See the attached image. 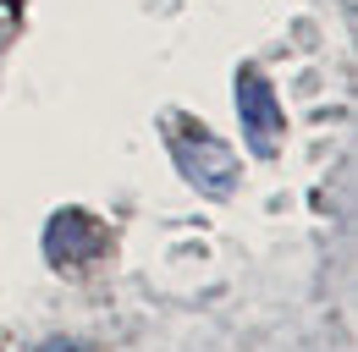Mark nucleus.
Segmentation results:
<instances>
[{
  "mask_svg": "<svg viewBox=\"0 0 358 352\" xmlns=\"http://www.w3.org/2000/svg\"><path fill=\"white\" fill-rule=\"evenodd\" d=\"M237 116L248 127L254 154H275V143H281V105H275V88L259 72H237Z\"/></svg>",
  "mask_w": 358,
  "mask_h": 352,
  "instance_id": "nucleus-1",
  "label": "nucleus"
},
{
  "mask_svg": "<svg viewBox=\"0 0 358 352\" xmlns=\"http://www.w3.org/2000/svg\"><path fill=\"white\" fill-rule=\"evenodd\" d=\"M177 160H182V171H187V182L204 187V193H215V198H226L231 182H237L231 154H226L215 138H204V132H199V143H193V138H177Z\"/></svg>",
  "mask_w": 358,
  "mask_h": 352,
  "instance_id": "nucleus-2",
  "label": "nucleus"
},
{
  "mask_svg": "<svg viewBox=\"0 0 358 352\" xmlns=\"http://www.w3.org/2000/svg\"><path fill=\"white\" fill-rule=\"evenodd\" d=\"M45 254H50V264H89L94 254H99V226H94L83 210H61V215L45 226Z\"/></svg>",
  "mask_w": 358,
  "mask_h": 352,
  "instance_id": "nucleus-3",
  "label": "nucleus"
},
{
  "mask_svg": "<svg viewBox=\"0 0 358 352\" xmlns=\"http://www.w3.org/2000/svg\"><path fill=\"white\" fill-rule=\"evenodd\" d=\"M45 352H83V347H72V342H45Z\"/></svg>",
  "mask_w": 358,
  "mask_h": 352,
  "instance_id": "nucleus-4",
  "label": "nucleus"
}]
</instances>
